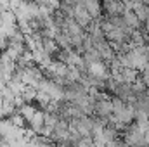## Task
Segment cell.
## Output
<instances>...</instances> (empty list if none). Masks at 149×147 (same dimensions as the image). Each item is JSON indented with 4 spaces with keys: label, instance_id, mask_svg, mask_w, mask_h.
Here are the masks:
<instances>
[{
    "label": "cell",
    "instance_id": "6da1fadb",
    "mask_svg": "<svg viewBox=\"0 0 149 147\" xmlns=\"http://www.w3.org/2000/svg\"><path fill=\"white\" fill-rule=\"evenodd\" d=\"M71 128L76 130L81 137H92L94 135V132H95V128H97V125H95V119H94V116H80V118H74L73 121H71Z\"/></svg>",
    "mask_w": 149,
    "mask_h": 147
},
{
    "label": "cell",
    "instance_id": "7a4b0ae2",
    "mask_svg": "<svg viewBox=\"0 0 149 147\" xmlns=\"http://www.w3.org/2000/svg\"><path fill=\"white\" fill-rule=\"evenodd\" d=\"M73 19L78 23V24H80V26H81V28H83V30H85V31H88V28H90V26H92V23L95 21V19L90 16V12H88V10H87V9H85L80 2L74 5Z\"/></svg>",
    "mask_w": 149,
    "mask_h": 147
},
{
    "label": "cell",
    "instance_id": "3957f363",
    "mask_svg": "<svg viewBox=\"0 0 149 147\" xmlns=\"http://www.w3.org/2000/svg\"><path fill=\"white\" fill-rule=\"evenodd\" d=\"M123 21H125V24H127L128 28H132L134 31H137V30H146L144 23L137 17V14H135L132 9H127V10H125V14H123Z\"/></svg>",
    "mask_w": 149,
    "mask_h": 147
},
{
    "label": "cell",
    "instance_id": "277c9868",
    "mask_svg": "<svg viewBox=\"0 0 149 147\" xmlns=\"http://www.w3.org/2000/svg\"><path fill=\"white\" fill-rule=\"evenodd\" d=\"M132 10L137 14V17L142 21V23H148L149 21V5L146 3H141V2H134V5H132Z\"/></svg>",
    "mask_w": 149,
    "mask_h": 147
}]
</instances>
